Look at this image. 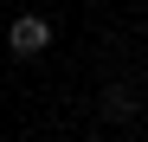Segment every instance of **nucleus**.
I'll use <instances>...</instances> for the list:
<instances>
[{"mask_svg":"<svg viewBox=\"0 0 148 142\" xmlns=\"http://www.w3.org/2000/svg\"><path fill=\"white\" fill-rule=\"evenodd\" d=\"M7 45H13V52H19V58H39V52H45V45H52V26H45V19H39V13H19V19H13V26H7Z\"/></svg>","mask_w":148,"mask_h":142,"instance_id":"f257e3e1","label":"nucleus"},{"mask_svg":"<svg viewBox=\"0 0 148 142\" xmlns=\"http://www.w3.org/2000/svg\"><path fill=\"white\" fill-rule=\"evenodd\" d=\"M103 116H110V123H122V116H135V90H103Z\"/></svg>","mask_w":148,"mask_h":142,"instance_id":"f03ea898","label":"nucleus"}]
</instances>
